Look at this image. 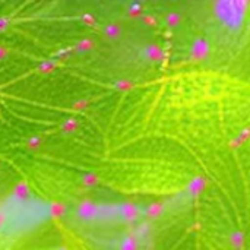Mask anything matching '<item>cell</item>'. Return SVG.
I'll return each mask as SVG.
<instances>
[{
  "label": "cell",
  "mask_w": 250,
  "mask_h": 250,
  "mask_svg": "<svg viewBox=\"0 0 250 250\" xmlns=\"http://www.w3.org/2000/svg\"><path fill=\"white\" fill-rule=\"evenodd\" d=\"M223 21L233 26V25H240L242 23V19H243V15H245V10L242 7V3H237V1H224L220 4L218 7V12H217Z\"/></svg>",
  "instance_id": "1"
},
{
  "label": "cell",
  "mask_w": 250,
  "mask_h": 250,
  "mask_svg": "<svg viewBox=\"0 0 250 250\" xmlns=\"http://www.w3.org/2000/svg\"><path fill=\"white\" fill-rule=\"evenodd\" d=\"M98 208L100 205H97L95 202L89 201V199H85L82 201L78 208H76V215L79 220L82 221H86V223H94L97 221L98 218Z\"/></svg>",
  "instance_id": "2"
},
{
  "label": "cell",
  "mask_w": 250,
  "mask_h": 250,
  "mask_svg": "<svg viewBox=\"0 0 250 250\" xmlns=\"http://www.w3.org/2000/svg\"><path fill=\"white\" fill-rule=\"evenodd\" d=\"M116 218H120L119 205H100L97 221H114Z\"/></svg>",
  "instance_id": "3"
},
{
  "label": "cell",
  "mask_w": 250,
  "mask_h": 250,
  "mask_svg": "<svg viewBox=\"0 0 250 250\" xmlns=\"http://www.w3.org/2000/svg\"><path fill=\"white\" fill-rule=\"evenodd\" d=\"M10 199L15 201L16 204H23L25 201H28L29 199V186H28V183L26 182H19L13 188Z\"/></svg>",
  "instance_id": "4"
},
{
  "label": "cell",
  "mask_w": 250,
  "mask_h": 250,
  "mask_svg": "<svg viewBox=\"0 0 250 250\" xmlns=\"http://www.w3.org/2000/svg\"><path fill=\"white\" fill-rule=\"evenodd\" d=\"M119 214H120V218L122 220L132 223V221L138 220L141 211H139L138 207H135L132 204H123V205H119Z\"/></svg>",
  "instance_id": "5"
},
{
  "label": "cell",
  "mask_w": 250,
  "mask_h": 250,
  "mask_svg": "<svg viewBox=\"0 0 250 250\" xmlns=\"http://www.w3.org/2000/svg\"><path fill=\"white\" fill-rule=\"evenodd\" d=\"M67 212V208L62 202H51L47 207V214L53 218H62Z\"/></svg>",
  "instance_id": "6"
},
{
  "label": "cell",
  "mask_w": 250,
  "mask_h": 250,
  "mask_svg": "<svg viewBox=\"0 0 250 250\" xmlns=\"http://www.w3.org/2000/svg\"><path fill=\"white\" fill-rule=\"evenodd\" d=\"M98 183H100V176H98L97 173H94V171L85 173V174L82 176V185H83L85 188H88V189L98 186Z\"/></svg>",
  "instance_id": "7"
},
{
  "label": "cell",
  "mask_w": 250,
  "mask_h": 250,
  "mask_svg": "<svg viewBox=\"0 0 250 250\" xmlns=\"http://www.w3.org/2000/svg\"><path fill=\"white\" fill-rule=\"evenodd\" d=\"M104 34H105L108 38L114 40V38H119V37H120L122 28H120V25H117L116 22H111V23H108V25L104 26Z\"/></svg>",
  "instance_id": "8"
},
{
  "label": "cell",
  "mask_w": 250,
  "mask_h": 250,
  "mask_svg": "<svg viewBox=\"0 0 250 250\" xmlns=\"http://www.w3.org/2000/svg\"><path fill=\"white\" fill-rule=\"evenodd\" d=\"M75 47L78 51H89L95 47V41L92 38H82Z\"/></svg>",
  "instance_id": "9"
},
{
  "label": "cell",
  "mask_w": 250,
  "mask_h": 250,
  "mask_svg": "<svg viewBox=\"0 0 250 250\" xmlns=\"http://www.w3.org/2000/svg\"><path fill=\"white\" fill-rule=\"evenodd\" d=\"M62 129H63V132H66V133H73V132H76V130L79 129V123H78L76 119L70 117V119L64 120Z\"/></svg>",
  "instance_id": "10"
},
{
  "label": "cell",
  "mask_w": 250,
  "mask_h": 250,
  "mask_svg": "<svg viewBox=\"0 0 250 250\" xmlns=\"http://www.w3.org/2000/svg\"><path fill=\"white\" fill-rule=\"evenodd\" d=\"M41 144H42V141H41L40 136H31V138L26 141V146H28L29 149H32V151L38 149V148L41 146Z\"/></svg>",
  "instance_id": "11"
},
{
  "label": "cell",
  "mask_w": 250,
  "mask_h": 250,
  "mask_svg": "<svg viewBox=\"0 0 250 250\" xmlns=\"http://www.w3.org/2000/svg\"><path fill=\"white\" fill-rule=\"evenodd\" d=\"M81 19H82V22L85 25H95L97 23V18L94 15H91V13H83L81 16Z\"/></svg>",
  "instance_id": "12"
},
{
  "label": "cell",
  "mask_w": 250,
  "mask_h": 250,
  "mask_svg": "<svg viewBox=\"0 0 250 250\" xmlns=\"http://www.w3.org/2000/svg\"><path fill=\"white\" fill-rule=\"evenodd\" d=\"M54 63L53 62H44L41 66H40V70L42 72V73H50V72H53L54 70Z\"/></svg>",
  "instance_id": "13"
},
{
  "label": "cell",
  "mask_w": 250,
  "mask_h": 250,
  "mask_svg": "<svg viewBox=\"0 0 250 250\" xmlns=\"http://www.w3.org/2000/svg\"><path fill=\"white\" fill-rule=\"evenodd\" d=\"M7 220H9V209L0 208V229L7 223Z\"/></svg>",
  "instance_id": "14"
},
{
  "label": "cell",
  "mask_w": 250,
  "mask_h": 250,
  "mask_svg": "<svg viewBox=\"0 0 250 250\" xmlns=\"http://www.w3.org/2000/svg\"><path fill=\"white\" fill-rule=\"evenodd\" d=\"M73 110H76V111H81V110H83V108H86L88 107V101H85V100H81V101H76L73 105Z\"/></svg>",
  "instance_id": "15"
},
{
  "label": "cell",
  "mask_w": 250,
  "mask_h": 250,
  "mask_svg": "<svg viewBox=\"0 0 250 250\" xmlns=\"http://www.w3.org/2000/svg\"><path fill=\"white\" fill-rule=\"evenodd\" d=\"M116 88L120 89V91H126V89L130 88V83H129L127 81H119V82L116 83Z\"/></svg>",
  "instance_id": "16"
},
{
  "label": "cell",
  "mask_w": 250,
  "mask_h": 250,
  "mask_svg": "<svg viewBox=\"0 0 250 250\" xmlns=\"http://www.w3.org/2000/svg\"><path fill=\"white\" fill-rule=\"evenodd\" d=\"M9 25V19L7 18H0V32L4 31Z\"/></svg>",
  "instance_id": "17"
},
{
  "label": "cell",
  "mask_w": 250,
  "mask_h": 250,
  "mask_svg": "<svg viewBox=\"0 0 250 250\" xmlns=\"http://www.w3.org/2000/svg\"><path fill=\"white\" fill-rule=\"evenodd\" d=\"M6 56H7V50L3 45H0V60H3Z\"/></svg>",
  "instance_id": "18"
}]
</instances>
